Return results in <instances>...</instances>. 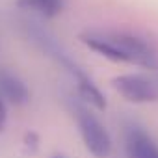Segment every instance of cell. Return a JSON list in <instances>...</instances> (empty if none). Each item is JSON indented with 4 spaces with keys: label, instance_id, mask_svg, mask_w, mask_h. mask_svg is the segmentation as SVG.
I'll list each match as a JSON object with an SVG mask.
<instances>
[{
    "label": "cell",
    "instance_id": "obj_1",
    "mask_svg": "<svg viewBox=\"0 0 158 158\" xmlns=\"http://www.w3.org/2000/svg\"><path fill=\"white\" fill-rule=\"evenodd\" d=\"M80 41L93 52L115 61L145 69H158V54L154 47L139 35L119 30H88L80 34Z\"/></svg>",
    "mask_w": 158,
    "mask_h": 158
},
{
    "label": "cell",
    "instance_id": "obj_2",
    "mask_svg": "<svg viewBox=\"0 0 158 158\" xmlns=\"http://www.w3.org/2000/svg\"><path fill=\"white\" fill-rule=\"evenodd\" d=\"M69 110L76 121L86 149L97 158H108L112 152V138L101 119L80 99H69Z\"/></svg>",
    "mask_w": 158,
    "mask_h": 158
},
{
    "label": "cell",
    "instance_id": "obj_3",
    "mask_svg": "<svg viewBox=\"0 0 158 158\" xmlns=\"http://www.w3.org/2000/svg\"><path fill=\"white\" fill-rule=\"evenodd\" d=\"M112 84L114 89L128 102L145 104V102L158 101V78L154 76L141 74V73H127L115 76Z\"/></svg>",
    "mask_w": 158,
    "mask_h": 158
},
{
    "label": "cell",
    "instance_id": "obj_4",
    "mask_svg": "<svg viewBox=\"0 0 158 158\" xmlns=\"http://www.w3.org/2000/svg\"><path fill=\"white\" fill-rule=\"evenodd\" d=\"M125 147L128 158H158V145L138 125L128 123L125 128Z\"/></svg>",
    "mask_w": 158,
    "mask_h": 158
},
{
    "label": "cell",
    "instance_id": "obj_5",
    "mask_svg": "<svg viewBox=\"0 0 158 158\" xmlns=\"http://www.w3.org/2000/svg\"><path fill=\"white\" fill-rule=\"evenodd\" d=\"M0 97L11 104H24L30 99L26 84L10 71H0Z\"/></svg>",
    "mask_w": 158,
    "mask_h": 158
},
{
    "label": "cell",
    "instance_id": "obj_6",
    "mask_svg": "<svg viewBox=\"0 0 158 158\" xmlns=\"http://www.w3.org/2000/svg\"><path fill=\"white\" fill-rule=\"evenodd\" d=\"M17 4L23 10H30L47 19L60 15L63 10V0H17Z\"/></svg>",
    "mask_w": 158,
    "mask_h": 158
},
{
    "label": "cell",
    "instance_id": "obj_7",
    "mask_svg": "<svg viewBox=\"0 0 158 158\" xmlns=\"http://www.w3.org/2000/svg\"><path fill=\"white\" fill-rule=\"evenodd\" d=\"M6 123H8V108H6V101L0 97V132L4 130Z\"/></svg>",
    "mask_w": 158,
    "mask_h": 158
},
{
    "label": "cell",
    "instance_id": "obj_8",
    "mask_svg": "<svg viewBox=\"0 0 158 158\" xmlns=\"http://www.w3.org/2000/svg\"><path fill=\"white\" fill-rule=\"evenodd\" d=\"M54 158H65V156H54Z\"/></svg>",
    "mask_w": 158,
    "mask_h": 158
}]
</instances>
